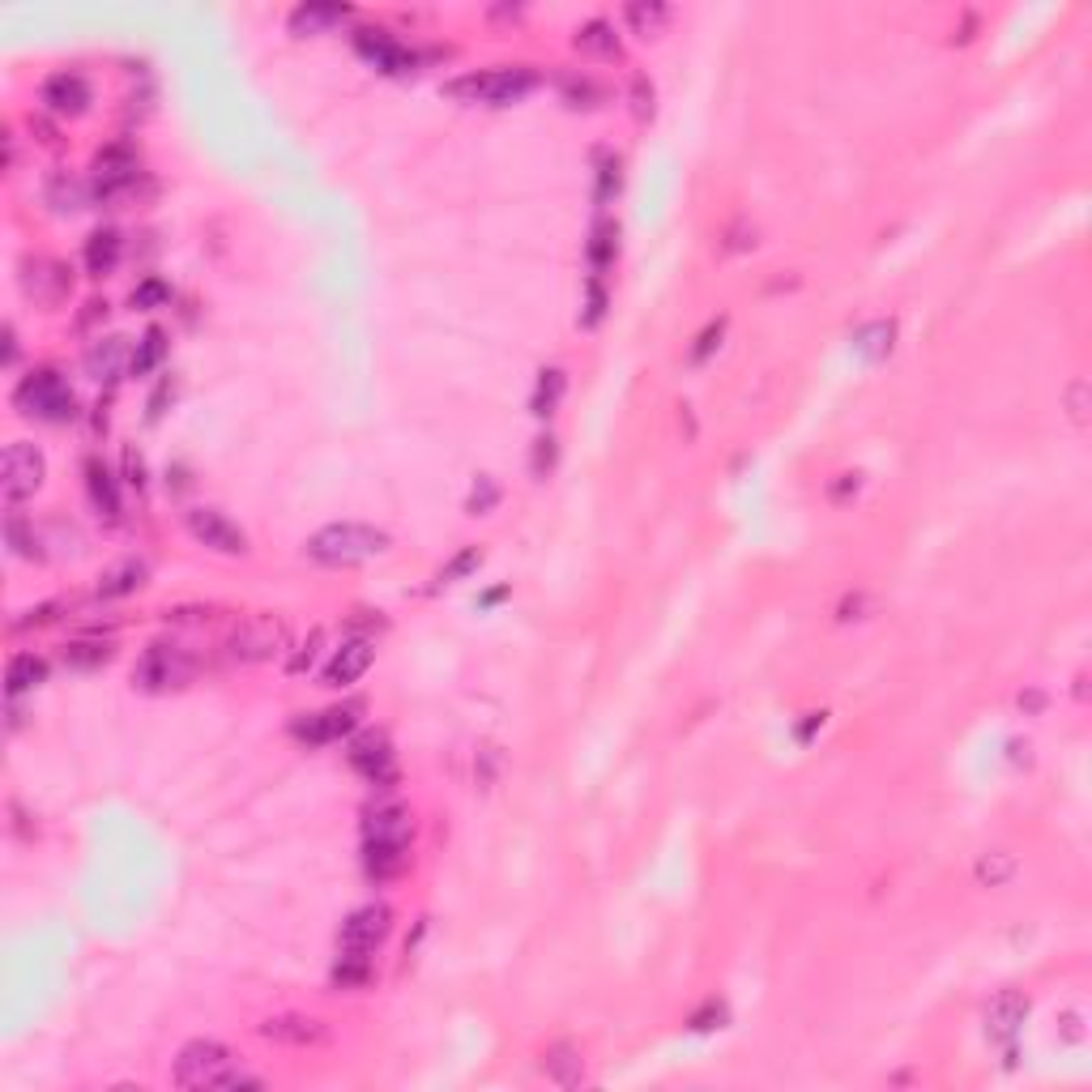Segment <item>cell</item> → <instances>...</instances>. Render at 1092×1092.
<instances>
[{
  "mask_svg": "<svg viewBox=\"0 0 1092 1092\" xmlns=\"http://www.w3.org/2000/svg\"><path fill=\"white\" fill-rule=\"evenodd\" d=\"M380 551H388V533L375 525H359V521H337L316 529L308 538V555L325 568H354L375 560Z\"/></svg>",
  "mask_w": 1092,
  "mask_h": 1092,
  "instance_id": "cell-1",
  "label": "cell"
},
{
  "mask_svg": "<svg viewBox=\"0 0 1092 1092\" xmlns=\"http://www.w3.org/2000/svg\"><path fill=\"white\" fill-rule=\"evenodd\" d=\"M13 406L22 410L30 419H43V423H68L77 415V398L68 380L56 371V367H39L30 371L22 384L13 388Z\"/></svg>",
  "mask_w": 1092,
  "mask_h": 1092,
  "instance_id": "cell-2",
  "label": "cell"
},
{
  "mask_svg": "<svg viewBox=\"0 0 1092 1092\" xmlns=\"http://www.w3.org/2000/svg\"><path fill=\"white\" fill-rule=\"evenodd\" d=\"M533 86H538V77L529 68H491V73H470V77L449 82V95L461 103L508 107V103H521Z\"/></svg>",
  "mask_w": 1092,
  "mask_h": 1092,
  "instance_id": "cell-3",
  "label": "cell"
},
{
  "mask_svg": "<svg viewBox=\"0 0 1092 1092\" xmlns=\"http://www.w3.org/2000/svg\"><path fill=\"white\" fill-rule=\"evenodd\" d=\"M236 1076V1059L222 1042H188L175 1059V1084L180 1088H226V1080Z\"/></svg>",
  "mask_w": 1092,
  "mask_h": 1092,
  "instance_id": "cell-4",
  "label": "cell"
},
{
  "mask_svg": "<svg viewBox=\"0 0 1092 1092\" xmlns=\"http://www.w3.org/2000/svg\"><path fill=\"white\" fill-rule=\"evenodd\" d=\"M192 657L180 649V644H150L146 657L137 661V670H133V683L141 691H171V687H184L188 678H192Z\"/></svg>",
  "mask_w": 1092,
  "mask_h": 1092,
  "instance_id": "cell-5",
  "label": "cell"
},
{
  "mask_svg": "<svg viewBox=\"0 0 1092 1092\" xmlns=\"http://www.w3.org/2000/svg\"><path fill=\"white\" fill-rule=\"evenodd\" d=\"M350 768H354V773H359L367 785H375V790H388V785H398V756H393L388 734H380V730H363L359 739L350 743Z\"/></svg>",
  "mask_w": 1092,
  "mask_h": 1092,
  "instance_id": "cell-6",
  "label": "cell"
},
{
  "mask_svg": "<svg viewBox=\"0 0 1092 1092\" xmlns=\"http://www.w3.org/2000/svg\"><path fill=\"white\" fill-rule=\"evenodd\" d=\"M43 474H47V461L34 444H9L5 449V461H0V487H5V499L17 504L43 487Z\"/></svg>",
  "mask_w": 1092,
  "mask_h": 1092,
  "instance_id": "cell-7",
  "label": "cell"
},
{
  "mask_svg": "<svg viewBox=\"0 0 1092 1092\" xmlns=\"http://www.w3.org/2000/svg\"><path fill=\"white\" fill-rule=\"evenodd\" d=\"M393 930V913L388 905H363L354 909L350 918L342 922V935H337V952H363V956H375V947L388 939Z\"/></svg>",
  "mask_w": 1092,
  "mask_h": 1092,
  "instance_id": "cell-8",
  "label": "cell"
},
{
  "mask_svg": "<svg viewBox=\"0 0 1092 1092\" xmlns=\"http://www.w3.org/2000/svg\"><path fill=\"white\" fill-rule=\"evenodd\" d=\"M286 649V623L274 615H257L230 632V657L240 661H265Z\"/></svg>",
  "mask_w": 1092,
  "mask_h": 1092,
  "instance_id": "cell-9",
  "label": "cell"
},
{
  "mask_svg": "<svg viewBox=\"0 0 1092 1092\" xmlns=\"http://www.w3.org/2000/svg\"><path fill=\"white\" fill-rule=\"evenodd\" d=\"M22 291L34 303H43V308H56V303H64V295L73 291V270L51 261V257H34L22 265Z\"/></svg>",
  "mask_w": 1092,
  "mask_h": 1092,
  "instance_id": "cell-10",
  "label": "cell"
},
{
  "mask_svg": "<svg viewBox=\"0 0 1092 1092\" xmlns=\"http://www.w3.org/2000/svg\"><path fill=\"white\" fill-rule=\"evenodd\" d=\"M354 722H359V705H333V709L303 713V718H295L291 734H295L299 743H308V747H325V743H337L342 734H350Z\"/></svg>",
  "mask_w": 1092,
  "mask_h": 1092,
  "instance_id": "cell-11",
  "label": "cell"
},
{
  "mask_svg": "<svg viewBox=\"0 0 1092 1092\" xmlns=\"http://www.w3.org/2000/svg\"><path fill=\"white\" fill-rule=\"evenodd\" d=\"M137 154L129 146H107L95 158V196L99 201H116L129 188H137Z\"/></svg>",
  "mask_w": 1092,
  "mask_h": 1092,
  "instance_id": "cell-12",
  "label": "cell"
},
{
  "mask_svg": "<svg viewBox=\"0 0 1092 1092\" xmlns=\"http://www.w3.org/2000/svg\"><path fill=\"white\" fill-rule=\"evenodd\" d=\"M188 533L201 547L209 551H218V555H244L248 551V538H244V529L230 521L226 512L218 508H192L188 512Z\"/></svg>",
  "mask_w": 1092,
  "mask_h": 1092,
  "instance_id": "cell-13",
  "label": "cell"
},
{
  "mask_svg": "<svg viewBox=\"0 0 1092 1092\" xmlns=\"http://www.w3.org/2000/svg\"><path fill=\"white\" fill-rule=\"evenodd\" d=\"M354 47H359V56H363L367 64L380 68V73H410V68L419 64L415 51L402 47L388 30H371V26H367V30L354 34Z\"/></svg>",
  "mask_w": 1092,
  "mask_h": 1092,
  "instance_id": "cell-14",
  "label": "cell"
},
{
  "mask_svg": "<svg viewBox=\"0 0 1092 1092\" xmlns=\"http://www.w3.org/2000/svg\"><path fill=\"white\" fill-rule=\"evenodd\" d=\"M43 107L56 116H82L91 107V86L77 73H51L43 82Z\"/></svg>",
  "mask_w": 1092,
  "mask_h": 1092,
  "instance_id": "cell-15",
  "label": "cell"
},
{
  "mask_svg": "<svg viewBox=\"0 0 1092 1092\" xmlns=\"http://www.w3.org/2000/svg\"><path fill=\"white\" fill-rule=\"evenodd\" d=\"M410 863V840H363V871L367 880L384 884V880H398Z\"/></svg>",
  "mask_w": 1092,
  "mask_h": 1092,
  "instance_id": "cell-16",
  "label": "cell"
},
{
  "mask_svg": "<svg viewBox=\"0 0 1092 1092\" xmlns=\"http://www.w3.org/2000/svg\"><path fill=\"white\" fill-rule=\"evenodd\" d=\"M1025 1020H1029V998L1020 990H1002L986 1007V1033L994 1042H1011V1037L1025 1029Z\"/></svg>",
  "mask_w": 1092,
  "mask_h": 1092,
  "instance_id": "cell-17",
  "label": "cell"
},
{
  "mask_svg": "<svg viewBox=\"0 0 1092 1092\" xmlns=\"http://www.w3.org/2000/svg\"><path fill=\"white\" fill-rule=\"evenodd\" d=\"M371 657H375V649H371V640H363V636H354V640H346L342 649L333 653V661L325 666V683L329 687H350L354 678H359L367 666H371Z\"/></svg>",
  "mask_w": 1092,
  "mask_h": 1092,
  "instance_id": "cell-18",
  "label": "cell"
},
{
  "mask_svg": "<svg viewBox=\"0 0 1092 1092\" xmlns=\"http://www.w3.org/2000/svg\"><path fill=\"white\" fill-rule=\"evenodd\" d=\"M133 367V350L124 337H99V342L86 350V371L95 380H120V371Z\"/></svg>",
  "mask_w": 1092,
  "mask_h": 1092,
  "instance_id": "cell-19",
  "label": "cell"
},
{
  "mask_svg": "<svg viewBox=\"0 0 1092 1092\" xmlns=\"http://www.w3.org/2000/svg\"><path fill=\"white\" fill-rule=\"evenodd\" d=\"M261 1033L282 1046H320L325 1042V1025L312 1016H274L261 1025Z\"/></svg>",
  "mask_w": 1092,
  "mask_h": 1092,
  "instance_id": "cell-20",
  "label": "cell"
},
{
  "mask_svg": "<svg viewBox=\"0 0 1092 1092\" xmlns=\"http://www.w3.org/2000/svg\"><path fill=\"white\" fill-rule=\"evenodd\" d=\"M415 823H410V811L398 807V802H384V807L367 811L363 819V840H410Z\"/></svg>",
  "mask_w": 1092,
  "mask_h": 1092,
  "instance_id": "cell-21",
  "label": "cell"
},
{
  "mask_svg": "<svg viewBox=\"0 0 1092 1092\" xmlns=\"http://www.w3.org/2000/svg\"><path fill=\"white\" fill-rule=\"evenodd\" d=\"M86 491H91V504L107 516V521H116V516H120V491H116L112 470H107L99 457L86 461Z\"/></svg>",
  "mask_w": 1092,
  "mask_h": 1092,
  "instance_id": "cell-22",
  "label": "cell"
},
{
  "mask_svg": "<svg viewBox=\"0 0 1092 1092\" xmlns=\"http://www.w3.org/2000/svg\"><path fill=\"white\" fill-rule=\"evenodd\" d=\"M120 248H124L120 230H95V236L86 240V270H91L95 278L112 274L120 265Z\"/></svg>",
  "mask_w": 1092,
  "mask_h": 1092,
  "instance_id": "cell-23",
  "label": "cell"
},
{
  "mask_svg": "<svg viewBox=\"0 0 1092 1092\" xmlns=\"http://www.w3.org/2000/svg\"><path fill=\"white\" fill-rule=\"evenodd\" d=\"M47 678V661L43 657H34V653H17L9 661V674H5V683H9V695L17 700L22 691H34Z\"/></svg>",
  "mask_w": 1092,
  "mask_h": 1092,
  "instance_id": "cell-24",
  "label": "cell"
},
{
  "mask_svg": "<svg viewBox=\"0 0 1092 1092\" xmlns=\"http://www.w3.org/2000/svg\"><path fill=\"white\" fill-rule=\"evenodd\" d=\"M892 342H897V325H892V320H871V325L853 333V350L863 354V359H884Z\"/></svg>",
  "mask_w": 1092,
  "mask_h": 1092,
  "instance_id": "cell-25",
  "label": "cell"
},
{
  "mask_svg": "<svg viewBox=\"0 0 1092 1092\" xmlns=\"http://www.w3.org/2000/svg\"><path fill=\"white\" fill-rule=\"evenodd\" d=\"M346 17H350V5H299L291 13V26L299 34H316V30H325V26L346 22Z\"/></svg>",
  "mask_w": 1092,
  "mask_h": 1092,
  "instance_id": "cell-26",
  "label": "cell"
},
{
  "mask_svg": "<svg viewBox=\"0 0 1092 1092\" xmlns=\"http://www.w3.org/2000/svg\"><path fill=\"white\" fill-rule=\"evenodd\" d=\"M564 371L560 367H542L538 371V384H533V402H529V410L538 419H551L555 410H560V398H564Z\"/></svg>",
  "mask_w": 1092,
  "mask_h": 1092,
  "instance_id": "cell-27",
  "label": "cell"
},
{
  "mask_svg": "<svg viewBox=\"0 0 1092 1092\" xmlns=\"http://www.w3.org/2000/svg\"><path fill=\"white\" fill-rule=\"evenodd\" d=\"M547 1076L555 1080V1084H564V1088H577L581 1080H585V1067H581V1054L572 1050V1046H555V1050H547Z\"/></svg>",
  "mask_w": 1092,
  "mask_h": 1092,
  "instance_id": "cell-28",
  "label": "cell"
},
{
  "mask_svg": "<svg viewBox=\"0 0 1092 1092\" xmlns=\"http://www.w3.org/2000/svg\"><path fill=\"white\" fill-rule=\"evenodd\" d=\"M146 585V564H120L116 572H107L103 585H99V598H124V594H137V589Z\"/></svg>",
  "mask_w": 1092,
  "mask_h": 1092,
  "instance_id": "cell-29",
  "label": "cell"
},
{
  "mask_svg": "<svg viewBox=\"0 0 1092 1092\" xmlns=\"http://www.w3.org/2000/svg\"><path fill=\"white\" fill-rule=\"evenodd\" d=\"M367 977H371V956H363V952H337V964H333V986H342V990H359V986H367Z\"/></svg>",
  "mask_w": 1092,
  "mask_h": 1092,
  "instance_id": "cell-30",
  "label": "cell"
},
{
  "mask_svg": "<svg viewBox=\"0 0 1092 1092\" xmlns=\"http://www.w3.org/2000/svg\"><path fill=\"white\" fill-rule=\"evenodd\" d=\"M107 661H112V644L107 640H73L64 649L68 670H95V666H107Z\"/></svg>",
  "mask_w": 1092,
  "mask_h": 1092,
  "instance_id": "cell-31",
  "label": "cell"
},
{
  "mask_svg": "<svg viewBox=\"0 0 1092 1092\" xmlns=\"http://www.w3.org/2000/svg\"><path fill=\"white\" fill-rule=\"evenodd\" d=\"M577 47L581 51H589V56H615L619 51V34H615V26L611 22H589V26H581L577 30Z\"/></svg>",
  "mask_w": 1092,
  "mask_h": 1092,
  "instance_id": "cell-32",
  "label": "cell"
},
{
  "mask_svg": "<svg viewBox=\"0 0 1092 1092\" xmlns=\"http://www.w3.org/2000/svg\"><path fill=\"white\" fill-rule=\"evenodd\" d=\"M163 359H167V333H163V329H150V333L137 342V350H133V367H129V371H133V375H150Z\"/></svg>",
  "mask_w": 1092,
  "mask_h": 1092,
  "instance_id": "cell-33",
  "label": "cell"
},
{
  "mask_svg": "<svg viewBox=\"0 0 1092 1092\" xmlns=\"http://www.w3.org/2000/svg\"><path fill=\"white\" fill-rule=\"evenodd\" d=\"M973 875H977L981 888H998V884H1007L1011 875H1016V857L1011 853H981Z\"/></svg>",
  "mask_w": 1092,
  "mask_h": 1092,
  "instance_id": "cell-34",
  "label": "cell"
},
{
  "mask_svg": "<svg viewBox=\"0 0 1092 1092\" xmlns=\"http://www.w3.org/2000/svg\"><path fill=\"white\" fill-rule=\"evenodd\" d=\"M615 240H619V226L611 218H598L594 226V236H589V261H594V270L602 274L606 265L615 261Z\"/></svg>",
  "mask_w": 1092,
  "mask_h": 1092,
  "instance_id": "cell-35",
  "label": "cell"
},
{
  "mask_svg": "<svg viewBox=\"0 0 1092 1092\" xmlns=\"http://www.w3.org/2000/svg\"><path fill=\"white\" fill-rule=\"evenodd\" d=\"M5 538L13 547V555H22V560H43V547H39V533H30L26 521L17 512H9V521H5Z\"/></svg>",
  "mask_w": 1092,
  "mask_h": 1092,
  "instance_id": "cell-36",
  "label": "cell"
},
{
  "mask_svg": "<svg viewBox=\"0 0 1092 1092\" xmlns=\"http://www.w3.org/2000/svg\"><path fill=\"white\" fill-rule=\"evenodd\" d=\"M171 303V286L163 278H146V282H137V291H133V308L141 312H154V308H167Z\"/></svg>",
  "mask_w": 1092,
  "mask_h": 1092,
  "instance_id": "cell-37",
  "label": "cell"
},
{
  "mask_svg": "<svg viewBox=\"0 0 1092 1092\" xmlns=\"http://www.w3.org/2000/svg\"><path fill=\"white\" fill-rule=\"evenodd\" d=\"M82 184L77 180H68V175H56V180L47 184V205L51 209H60V213H68V209H77L82 205Z\"/></svg>",
  "mask_w": 1092,
  "mask_h": 1092,
  "instance_id": "cell-38",
  "label": "cell"
},
{
  "mask_svg": "<svg viewBox=\"0 0 1092 1092\" xmlns=\"http://www.w3.org/2000/svg\"><path fill=\"white\" fill-rule=\"evenodd\" d=\"M666 17H670L666 5H628V22L636 26V34H644V39L657 34V26L666 22Z\"/></svg>",
  "mask_w": 1092,
  "mask_h": 1092,
  "instance_id": "cell-39",
  "label": "cell"
},
{
  "mask_svg": "<svg viewBox=\"0 0 1092 1092\" xmlns=\"http://www.w3.org/2000/svg\"><path fill=\"white\" fill-rule=\"evenodd\" d=\"M722 333H726V320H722V316L709 320V325L700 329V337H695V346H691V363H705L709 354L722 346Z\"/></svg>",
  "mask_w": 1092,
  "mask_h": 1092,
  "instance_id": "cell-40",
  "label": "cell"
},
{
  "mask_svg": "<svg viewBox=\"0 0 1092 1092\" xmlns=\"http://www.w3.org/2000/svg\"><path fill=\"white\" fill-rule=\"evenodd\" d=\"M495 499H499V487H495V478H487V474H482V478L474 482L470 499H465V508H470V512L478 516V512H491V508H495Z\"/></svg>",
  "mask_w": 1092,
  "mask_h": 1092,
  "instance_id": "cell-41",
  "label": "cell"
},
{
  "mask_svg": "<svg viewBox=\"0 0 1092 1092\" xmlns=\"http://www.w3.org/2000/svg\"><path fill=\"white\" fill-rule=\"evenodd\" d=\"M555 457H560V449H555V436H542V440H533V478H547L555 470Z\"/></svg>",
  "mask_w": 1092,
  "mask_h": 1092,
  "instance_id": "cell-42",
  "label": "cell"
},
{
  "mask_svg": "<svg viewBox=\"0 0 1092 1092\" xmlns=\"http://www.w3.org/2000/svg\"><path fill=\"white\" fill-rule=\"evenodd\" d=\"M615 192H619V158H602V167H598V201L606 205Z\"/></svg>",
  "mask_w": 1092,
  "mask_h": 1092,
  "instance_id": "cell-43",
  "label": "cell"
},
{
  "mask_svg": "<svg viewBox=\"0 0 1092 1092\" xmlns=\"http://www.w3.org/2000/svg\"><path fill=\"white\" fill-rule=\"evenodd\" d=\"M602 312H606V291H602V282L594 278V282H589V303H585V316H581V325H598V320H602Z\"/></svg>",
  "mask_w": 1092,
  "mask_h": 1092,
  "instance_id": "cell-44",
  "label": "cell"
},
{
  "mask_svg": "<svg viewBox=\"0 0 1092 1092\" xmlns=\"http://www.w3.org/2000/svg\"><path fill=\"white\" fill-rule=\"evenodd\" d=\"M478 560H482V555H478V547H470V551H461V555H457V560H453L449 568H444V572H440V581H457V577H465V572H470V568H478Z\"/></svg>",
  "mask_w": 1092,
  "mask_h": 1092,
  "instance_id": "cell-45",
  "label": "cell"
},
{
  "mask_svg": "<svg viewBox=\"0 0 1092 1092\" xmlns=\"http://www.w3.org/2000/svg\"><path fill=\"white\" fill-rule=\"evenodd\" d=\"M564 99L572 107H594L589 99H598V91H594V82H564Z\"/></svg>",
  "mask_w": 1092,
  "mask_h": 1092,
  "instance_id": "cell-46",
  "label": "cell"
},
{
  "mask_svg": "<svg viewBox=\"0 0 1092 1092\" xmlns=\"http://www.w3.org/2000/svg\"><path fill=\"white\" fill-rule=\"evenodd\" d=\"M722 1020H726L722 1002H705V1007L691 1016V1029H713V1025H722Z\"/></svg>",
  "mask_w": 1092,
  "mask_h": 1092,
  "instance_id": "cell-47",
  "label": "cell"
},
{
  "mask_svg": "<svg viewBox=\"0 0 1092 1092\" xmlns=\"http://www.w3.org/2000/svg\"><path fill=\"white\" fill-rule=\"evenodd\" d=\"M316 649H320V632H312V636H308V644H303V649L291 657V670H295V674L308 670L312 661H316Z\"/></svg>",
  "mask_w": 1092,
  "mask_h": 1092,
  "instance_id": "cell-48",
  "label": "cell"
},
{
  "mask_svg": "<svg viewBox=\"0 0 1092 1092\" xmlns=\"http://www.w3.org/2000/svg\"><path fill=\"white\" fill-rule=\"evenodd\" d=\"M632 99H636V116H653V86L644 77L632 82Z\"/></svg>",
  "mask_w": 1092,
  "mask_h": 1092,
  "instance_id": "cell-49",
  "label": "cell"
},
{
  "mask_svg": "<svg viewBox=\"0 0 1092 1092\" xmlns=\"http://www.w3.org/2000/svg\"><path fill=\"white\" fill-rule=\"evenodd\" d=\"M124 474H129V487H146V465H141V457L133 449H124Z\"/></svg>",
  "mask_w": 1092,
  "mask_h": 1092,
  "instance_id": "cell-50",
  "label": "cell"
},
{
  "mask_svg": "<svg viewBox=\"0 0 1092 1092\" xmlns=\"http://www.w3.org/2000/svg\"><path fill=\"white\" fill-rule=\"evenodd\" d=\"M167 398H171V380H163V384H158V388L150 393V419H154V423L163 419V406H167Z\"/></svg>",
  "mask_w": 1092,
  "mask_h": 1092,
  "instance_id": "cell-51",
  "label": "cell"
},
{
  "mask_svg": "<svg viewBox=\"0 0 1092 1092\" xmlns=\"http://www.w3.org/2000/svg\"><path fill=\"white\" fill-rule=\"evenodd\" d=\"M1084 398H1088V384H1084V380H1080V384H1071V419H1076V423H1084V419H1088Z\"/></svg>",
  "mask_w": 1092,
  "mask_h": 1092,
  "instance_id": "cell-52",
  "label": "cell"
},
{
  "mask_svg": "<svg viewBox=\"0 0 1092 1092\" xmlns=\"http://www.w3.org/2000/svg\"><path fill=\"white\" fill-rule=\"evenodd\" d=\"M863 606H867V598H863V594L845 598V602H840V619H863V615H857V611H863Z\"/></svg>",
  "mask_w": 1092,
  "mask_h": 1092,
  "instance_id": "cell-53",
  "label": "cell"
},
{
  "mask_svg": "<svg viewBox=\"0 0 1092 1092\" xmlns=\"http://www.w3.org/2000/svg\"><path fill=\"white\" fill-rule=\"evenodd\" d=\"M819 726H823V713H807V722L798 726V743H807V739H811V734H815Z\"/></svg>",
  "mask_w": 1092,
  "mask_h": 1092,
  "instance_id": "cell-54",
  "label": "cell"
},
{
  "mask_svg": "<svg viewBox=\"0 0 1092 1092\" xmlns=\"http://www.w3.org/2000/svg\"><path fill=\"white\" fill-rule=\"evenodd\" d=\"M840 478H845V482H836V487H832V499H845L849 491H857V474H840Z\"/></svg>",
  "mask_w": 1092,
  "mask_h": 1092,
  "instance_id": "cell-55",
  "label": "cell"
},
{
  "mask_svg": "<svg viewBox=\"0 0 1092 1092\" xmlns=\"http://www.w3.org/2000/svg\"><path fill=\"white\" fill-rule=\"evenodd\" d=\"M17 363V337H13V325H5V367Z\"/></svg>",
  "mask_w": 1092,
  "mask_h": 1092,
  "instance_id": "cell-56",
  "label": "cell"
}]
</instances>
